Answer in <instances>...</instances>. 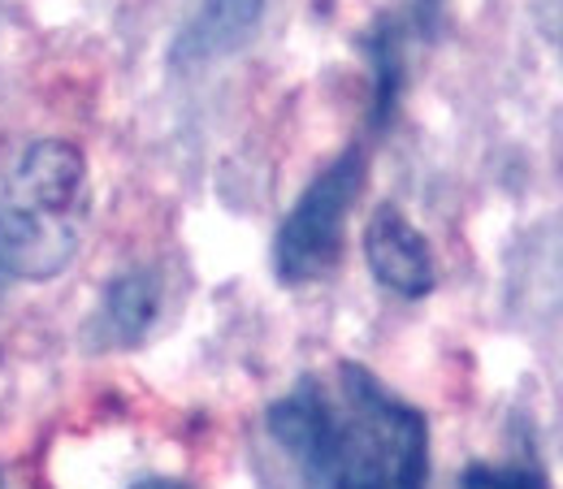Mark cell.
Instances as JSON below:
<instances>
[{"mask_svg": "<svg viewBox=\"0 0 563 489\" xmlns=\"http://www.w3.org/2000/svg\"><path fill=\"white\" fill-rule=\"evenodd\" d=\"M460 489H551V481L529 464H473Z\"/></svg>", "mask_w": 563, "mask_h": 489, "instance_id": "cell-8", "label": "cell"}, {"mask_svg": "<svg viewBox=\"0 0 563 489\" xmlns=\"http://www.w3.org/2000/svg\"><path fill=\"white\" fill-rule=\"evenodd\" d=\"M364 260H368L373 278L382 281L386 290L404 294V299H424L438 286V265H433L429 238L395 204H382L368 216V225H364Z\"/></svg>", "mask_w": 563, "mask_h": 489, "instance_id": "cell-4", "label": "cell"}, {"mask_svg": "<svg viewBox=\"0 0 563 489\" xmlns=\"http://www.w3.org/2000/svg\"><path fill=\"white\" fill-rule=\"evenodd\" d=\"M0 489H22V481L13 477V468H0Z\"/></svg>", "mask_w": 563, "mask_h": 489, "instance_id": "cell-10", "label": "cell"}, {"mask_svg": "<svg viewBox=\"0 0 563 489\" xmlns=\"http://www.w3.org/2000/svg\"><path fill=\"white\" fill-rule=\"evenodd\" d=\"M87 225V160L66 140L31 143L0 196L4 278L48 281L78 252Z\"/></svg>", "mask_w": 563, "mask_h": 489, "instance_id": "cell-2", "label": "cell"}, {"mask_svg": "<svg viewBox=\"0 0 563 489\" xmlns=\"http://www.w3.org/2000/svg\"><path fill=\"white\" fill-rule=\"evenodd\" d=\"M265 429L295 468L299 489H424V412L386 390L364 364L299 377L265 412Z\"/></svg>", "mask_w": 563, "mask_h": 489, "instance_id": "cell-1", "label": "cell"}, {"mask_svg": "<svg viewBox=\"0 0 563 489\" xmlns=\"http://www.w3.org/2000/svg\"><path fill=\"white\" fill-rule=\"evenodd\" d=\"M368 57H373V126L382 131L404 96V44L390 22H382L368 35Z\"/></svg>", "mask_w": 563, "mask_h": 489, "instance_id": "cell-7", "label": "cell"}, {"mask_svg": "<svg viewBox=\"0 0 563 489\" xmlns=\"http://www.w3.org/2000/svg\"><path fill=\"white\" fill-rule=\"evenodd\" d=\"M135 489H187L183 481H165V477H156V481H140Z\"/></svg>", "mask_w": 563, "mask_h": 489, "instance_id": "cell-9", "label": "cell"}, {"mask_svg": "<svg viewBox=\"0 0 563 489\" xmlns=\"http://www.w3.org/2000/svg\"><path fill=\"white\" fill-rule=\"evenodd\" d=\"M0 286H4V269H0Z\"/></svg>", "mask_w": 563, "mask_h": 489, "instance_id": "cell-11", "label": "cell"}, {"mask_svg": "<svg viewBox=\"0 0 563 489\" xmlns=\"http://www.w3.org/2000/svg\"><path fill=\"white\" fill-rule=\"evenodd\" d=\"M265 18V0H200L169 48L174 70H200L252 40Z\"/></svg>", "mask_w": 563, "mask_h": 489, "instance_id": "cell-5", "label": "cell"}, {"mask_svg": "<svg viewBox=\"0 0 563 489\" xmlns=\"http://www.w3.org/2000/svg\"><path fill=\"white\" fill-rule=\"evenodd\" d=\"M364 174H368V156L360 143H352L334 165H325L308 182V191L286 212L274 238V274L286 286H308L339 265L347 216L364 191Z\"/></svg>", "mask_w": 563, "mask_h": 489, "instance_id": "cell-3", "label": "cell"}, {"mask_svg": "<svg viewBox=\"0 0 563 489\" xmlns=\"http://www.w3.org/2000/svg\"><path fill=\"white\" fill-rule=\"evenodd\" d=\"M156 312H161V281L147 269H131L122 278H113V286L104 290V303H100V338L109 347H135L147 338V330L156 325Z\"/></svg>", "mask_w": 563, "mask_h": 489, "instance_id": "cell-6", "label": "cell"}]
</instances>
